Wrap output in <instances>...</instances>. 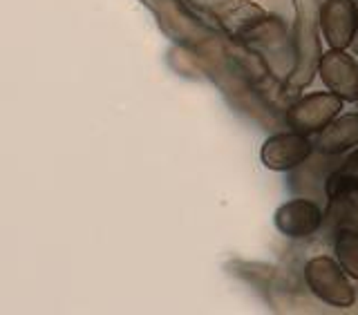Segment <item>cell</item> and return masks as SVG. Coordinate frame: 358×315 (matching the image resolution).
Returning <instances> with one entry per match:
<instances>
[{
	"mask_svg": "<svg viewBox=\"0 0 358 315\" xmlns=\"http://www.w3.org/2000/svg\"><path fill=\"white\" fill-rule=\"evenodd\" d=\"M356 188H358V148L352 152L350 159L336 168V170L327 177V182H324V193H327V197L334 201L341 197H350Z\"/></svg>",
	"mask_w": 358,
	"mask_h": 315,
	"instance_id": "obj_10",
	"label": "cell"
},
{
	"mask_svg": "<svg viewBox=\"0 0 358 315\" xmlns=\"http://www.w3.org/2000/svg\"><path fill=\"white\" fill-rule=\"evenodd\" d=\"M358 29L356 0H322L320 34L331 50H347Z\"/></svg>",
	"mask_w": 358,
	"mask_h": 315,
	"instance_id": "obj_6",
	"label": "cell"
},
{
	"mask_svg": "<svg viewBox=\"0 0 358 315\" xmlns=\"http://www.w3.org/2000/svg\"><path fill=\"white\" fill-rule=\"evenodd\" d=\"M356 103H358V98H356Z\"/></svg>",
	"mask_w": 358,
	"mask_h": 315,
	"instance_id": "obj_13",
	"label": "cell"
},
{
	"mask_svg": "<svg viewBox=\"0 0 358 315\" xmlns=\"http://www.w3.org/2000/svg\"><path fill=\"white\" fill-rule=\"evenodd\" d=\"M316 148L329 156L358 148V112L356 115H338L327 128H322L318 132Z\"/></svg>",
	"mask_w": 358,
	"mask_h": 315,
	"instance_id": "obj_9",
	"label": "cell"
},
{
	"mask_svg": "<svg viewBox=\"0 0 358 315\" xmlns=\"http://www.w3.org/2000/svg\"><path fill=\"white\" fill-rule=\"evenodd\" d=\"M190 3H195L199 9L220 20L235 36H242L244 31L260 25L268 16L260 5L251 3V0H190Z\"/></svg>",
	"mask_w": 358,
	"mask_h": 315,
	"instance_id": "obj_8",
	"label": "cell"
},
{
	"mask_svg": "<svg viewBox=\"0 0 358 315\" xmlns=\"http://www.w3.org/2000/svg\"><path fill=\"white\" fill-rule=\"evenodd\" d=\"M356 34H358V29H356Z\"/></svg>",
	"mask_w": 358,
	"mask_h": 315,
	"instance_id": "obj_14",
	"label": "cell"
},
{
	"mask_svg": "<svg viewBox=\"0 0 358 315\" xmlns=\"http://www.w3.org/2000/svg\"><path fill=\"white\" fill-rule=\"evenodd\" d=\"M354 195H358V188H356V190H354V193H352V195H350V197H354Z\"/></svg>",
	"mask_w": 358,
	"mask_h": 315,
	"instance_id": "obj_12",
	"label": "cell"
},
{
	"mask_svg": "<svg viewBox=\"0 0 358 315\" xmlns=\"http://www.w3.org/2000/svg\"><path fill=\"white\" fill-rule=\"evenodd\" d=\"M336 262L343 266V271L358 282V230L341 228L334 242Z\"/></svg>",
	"mask_w": 358,
	"mask_h": 315,
	"instance_id": "obj_11",
	"label": "cell"
},
{
	"mask_svg": "<svg viewBox=\"0 0 358 315\" xmlns=\"http://www.w3.org/2000/svg\"><path fill=\"white\" fill-rule=\"evenodd\" d=\"M313 145L307 134L300 132H275L260 148V161L273 173H289L302 166L313 154Z\"/></svg>",
	"mask_w": 358,
	"mask_h": 315,
	"instance_id": "obj_4",
	"label": "cell"
},
{
	"mask_svg": "<svg viewBox=\"0 0 358 315\" xmlns=\"http://www.w3.org/2000/svg\"><path fill=\"white\" fill-rule=\"evenodd\" d=\"M322 208L311 199H289L273 215V224L289 240H307L322 226Z\"/></svg>",
	"mask_w": 358,
	"mask_h": 315,
	"instance_id": "obj_7",
	"label": "cell"
},
{
	"mask_svg": "<svg viewBox=\"0 0 358 315\" xmlns=\"http://www.w3.org/2000/svg\"><path fill=\"white\" fill-rule=\"evenodd\" d=\"M305 284L320 302L334 309H350L356 305V288L352 277L343 271L336 257L316 255L305 266Z\"/></svg>",
	"mask_w": 358,
	"mask_h": 315,
	"instance_id": "obj_2",
	"label": "cell"
},
{
	"mask_svg": "<svg viewBox=\"0 0 358 315\" xmlns=\"http://www.w3.org/2000/svg\"><path fill=\"white\" fill-rule=\"evenodd\" d=\"M320 5L322 0H294V63L287 74L289 92H302L313 83L322 59L320 34Z\"/></svg>",
	"mask_w": 358,
	"mask_h": 315,
	"instance_id": "obj_1",
	"label": "cell"
},
{
	"mask_svg": "<svg viewBox=\"0 0 358 315\" xmlns=\"http://www.w3.org/2000/svg\"><path fill=\"white\" fill-rule=\"evenodd\" d=\"M343 98H338L334 92H311L300 96L296 103H291L287 110V126L300 132V134H318L322 128L341 115Z\"/></svg>",
	"mask_w": 358,
	"mask_h": 315,
	"instance_id": "obj_3",
	"label": "cell"
},
{
	"mask_svg": "<svg viewBox=\"0 0 358 315\" xmlns=\"http://www.w3.org/2000/svg\"><path fill=\"white\" fill-rule=\"evenodd\" d=\"M318 76L324 87L334 92L343 103H356L358 98V61L347 50L322 52Z\"/></svg>",
	"mask_w": 358,
	"mask_h": 315,
	"instance_id": "obj_5",
	"label": "cell"
}]
</instances>
